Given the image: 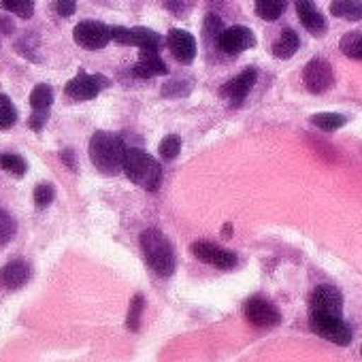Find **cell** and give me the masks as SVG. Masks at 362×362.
<instances>
[{
    "instance_id": "6da1fadb",
    "label": "cell",
    "mask_w": 362,
    "mask_h": 362,
    "mask_svg": "<svg viewBox=\"0 0 362 362\" xmlns=\"http://www.w3.org/2000/svg\"><path fill=\"white\" fill-rule=\"evenodd\" d=\"M128 147L117 134L109 132H96L90 139V160L103 175H117L124 170Z\"/></svg>"
},
{
    "instance_id": "7a4b0ae2",
    "label": "cell",
    "mask_w": 362,
    "mask_h": 362,
    "mask_svg": "<svg viewBox=\"0 0 362 362\" xmlns=\"http://www.w3.org/2000/svg\"><path fill=\"white\" fill-rule=\"evenodd\" d=\"M124 173L126 177L136 184L139 188L147 190V192H156L160 188L162 181V168L158 164V160L141 149H128L126 151V160H124Z\"/></svg>"
},
{
    "instance_id": "3957f363",
    "label": "cell",
    "mask_w": 362,
    "mask_h": 362,
    "mask_svg": "<svg viewBox=\"0 0 362 362\" xmlns=\"http://www.w3.org/2000/svg\"><path fill=\"white\" fill-rule=\"evenodd\" d=\"M141 247L149 269L160 277H170L175 271V252L170 241L160 230H145L141 235Z\"/></svg>"
},
{
    "instance_id": "277c9868",
    "label": "cell",
    "mask_w": 362,
    "mask_h": 362,
    "mask_svg": "<svg viewBox=\"0 0 362 362\" xmlns=\"http://www.w3.org/2000/svg\"><path fill=\"white\" fill-rule=\"evenodd\" d=\"M309 326L311 330L334 343V345H349L351 343V328L341 320V315H330V313H317V311H311V317H309Z\"/></svg>"
},
{
    "instance_id": "5b68a950",
    "label": "cell",
    "mask_w": 362,
    "mask_h": 362,
    "mask_svg": "<svg viewBox=\"0 0 362 362\" xmlns=\"http://www.w3.org/2000/svg\"><path fill=\"white\" fill-rule=\"evenodd\" d=\"M73 39L75 43L81 47V49H88V52H96V49H103L109 45L111 39V28L103 22H96V20H83L75 26L73 30Z\"/></svg>"
},
{
    "instance_id": "8992f818",
    "label": "cell",
    "mask_w": 362,
    "mask_h": 362,
    "mask_svg": "<svg viewBox=\"0 0 362 362\" xmlns=\"http://www.w3.org/2000/svg\"><path fill=\"white\" fill-rule=\"evenodd\" d=\"M111 39L119 45H132L139 49H153L158 52L162 47V37L149 28H122L113 26L111 28Z\"/></svg>"
},
{
    "instance_id": "52a82bcc",
    "label": "cell",
    "mask_w": 362,
    "mask_h": 362,
    "mask_svg": "<svg viewBox=\"0 0 362 362\" xmlns=\"http://www.w3.org/2000/svg\"><path fill=\"white\" fill-rule=\"evenodd\" d=\"M303 83L311 94H322L332 88L334 83V73L328 60L324 58H313L305 69H303Z\"/></svg>"
},
{
    "instance_id": "ba28073f",
    "label": "cell",
    "mask_w": 362,
    "mask_h": 362,
    "mask_svg": "<svg viewBox=\"0 0 362 362\" xmlns=\"http://www.w3.org/2000/svg\"><path fill=\"white\" fill-rule=\"evenodd\" d=\"M258 79L256 69H245L243 73H239L237 77H233L228 83H224L220 88V96L230 105V107H241L247 98V94L252 92L254 83Z\"/></svg>"
},
{
    "instance_id": "9c48e42d",
    "label": "cell",
    "mask_w": 362,
    "mask_h": 362,
    "mask_svg": "<svg viewBox=\"0 0 362 362\" xmlns=\"http://www.w3.org/2000/svg\"><path fill=\"white\" fill-rule=\"evenodd\" d=\"M216 45L220 47V52L237 56L241 52L252 49L256 45V37H254V33L247 26H230V28H224L220 33Z\"/></svg>"
},
{
    "instance_id": "30bf717a",
    "label": "cell",
    "mask_w": 362,
    "mask_h": 362,
    "mask_svg": "<svg viewBox=\"0 0 362 362\" xmlns=\"http://www.w3.org/2000/svg\"><path fill=\"white\" fill-rule=\"evenodd\" d=\"M192 254H194L201 262L211 264V267H216V269H220V271H230V269L237 267V256H235L233 252H226V250L218 247V245L211 243V241H197V243L192 245Z\"/></svg>"
},
{
    "instance_id": "8fae6325",
    "label": "cell",
    "mask_w": 362,
    "mask_h": 362,
    "mask_svg": "<svg viewBox=\"0 0 362 362\" xmlns=\"http://www.w3.org/2000/svg\"><path fill=\"white\" fill-rule=\"evenodd\" d=\"M105 86H109L105 81V77H100V75H88V73L79 71V75L66 83L64 92L73 100H92V98H96L100 94V90Z\"/></svg>"
},
{
    "instance_id": "7c38bea8",
    "label": "cell",
    "mask_w": 362,
    "mask_h": 362,
    "mask_svg": "<svg viewBox=\"0 0 362 362\" xmlns=\"http://www.w3.org/2000/svg\"><path fill=\"white\" fill-rule=\"evenodd\" d=\"M245 315H247L250 324H254L258 328H273L281 322V313L277 311V307L271 305L262 296L250 298V303L245 307Z\"/></svg>"
},
{
    "instance_id": "4fadbf2b",
    "label": "cell",
    "mask_w": 362,
    "mask_h": 362,
    "mask_svg": "<svg viewBox=\"0 0 362 362\" xmlns=\"http://www.w3.org/2000/svg\"><path fill=\"white\" fill-rule=\"evenodd\" d=\"M166 43H168V49L173 54V58L181 64H190L194 58H197V39L186 33V30H179V28H173L166 37Z\"/></svg>"
},
{
    "instance_id": "5bb4252c",
    "label": "cell",
    "mask_w": 362,
    "mask_h": 362,
    "mask_svg": "<svg viewBox=\"0 0 362 362\" xmlns=\"http://www.w3.org/2000/svg\"><path fill=\"white\" fill-rule=\"evenodd\" d=\"M309 305H311V311L341 315V311H343V296L332 286H320V288L313 290V294L309 298Z\"/></svg>"
},
{
    "instance_id": "9a60e30c",
    "label": "cell",
    "mask_w": 362,
    "mask_h": 362,
    "mask_svg": "<svg viewBox=\"0 0 362 362\" xmlns=\"http://www.w3.org/2000/svg\"><path fill=\"white\" fill-rule=\"evenodd\" d=\"M296 16L300 20V24L313 35V37H322L328 28L326 18L322 16V11L315 7L313 0H296Z\"/></svg>"
},
{
    "instance_id": "2e32d148",
    "label": "cell",
    "mask_w": 362,
    "mask_h": 362,
    "mask_svg": "<svg viewBox=\"0 0 362 362\" xmlns=\"http://www.w3.org/2000/svg\"><path fill=\"white\" fill-rule=\"evenodd\" d=\"M30 279V267L22 258L9 260L0 271V288L5 290H20Z\"/></svg>"
},
{
    "instance_id": "e0dca14e",
    "label": "cell",
    "mask_w": 362,
    "mask_h": 362,
    "mask_svg": "<svg viewBox=\"0 0 362 362\" xmlns=\"http://www.w3.org/2000/svg\"><path fill=\"white\" fill-rule=\"evenodd\" d=\"M168 69L166 64L162 62V58L158 56V52L153 49H141L139 54V62L134 66V75L141 77V79H149V77H156V75H166Z\"/></svg>"
},
{
    "instance_id": "ac0fdd59",
    "label": "cell",
    "mask_w": 362,
    "mask_h": 362,
    "mask_svg": "<svg viewBox=\"0 0 362 362\" xmlns=\"http://www.w3.org/2000/svg\"><path fill=\"white\" fill-rule=\"evenodd\" d=\"M298 47H300L298 35H296L292 28H284V30H281V37L273 43L271 54H273L275 58H279V60H288V58H292V56L298 52Z\"/></svg>"
},
{
    "instance_id": "d6986e66",
    "label": "cell",
    "mask_w": 362,
    "mask_h": 362,
    "mask_svg": "<svg viewBox=\"0 0 362 362\" xmlns=\"http://www.w3.org/2000/svg\"><path fill=\"white\" fill-rule=\"evenodd\" d=\"M330 13L334 18H341L347 22H360L362 20V0H332Z\"/></svg>"
},
{
    "instance_id": "ffe728a7",
    "label": "cell",
    "mask_w": 362,
    "mask_h": 362,
    "mask_svg": "<svg viewBox=\"0 0 362 362\" xmlns=\"http://www.w3.org/2000/svg\"><path fill=\"white\" fill-rule=\"evenodd\" d=\"M288 0H254L256 16L264 22H275L284 16Z\"/></svg>"
},
{
    "instance_id": "44dd1931",
    "label": "cell",
    "mask_w": 362,
    "mask_h": 362,
    "mask_svg": "<svg viewBox=\"0 0 362 362\" xmlns=\"http://www.w3.org/2000/svg\"><path fill=\"white\" fill-rule=\"evenodd\" d=\"M3 3V9L22 18V20H30L35 16V0H0Z\"/></svg>"
},
{
    "instance_id": "7402d4cb",
    "label": "cell",
    "mask_w": 362,
    "mask_h": 362,
    "mask_svg": "<svg viewBox=\"0 0 362 362\" xmlns=\"http://www.w3.org/2000/svg\"><path fill=\"white\" fill-rule=\"evenodd\" d=\"M341 52L351 58V60H362V35L360 33H349L341 39L339 43Z\"/></svg>"
},
{
    "instance_id": "603a6c76",
    "label": "cell",
    "mask_w": 362,
    "mask_h": 362,
    "mask_svg": "<svg viewBox=\"0 0 362 362\" xmlns=\"http://www.w3.org/2000/svg\"><path fill=\"white\" fill-rule=\"evenodd\" d=\"M18 122V109L7 94H0V130H7Z\"/></svg>"
},
{
    "instance_id": "cb8c5ba5",
    "label": "cell",
    "mask_w": 362,
    "mask_h": 362,
    "mask_svg": "<svg viewBox=\"0 0 362 362\" xmlns=\"http://www.w3.org/2000/svg\"><path fill=\"white\" fill-rule=\"evenodd\" d=\"M54 103V90L47 83H39L30 94V107L33 109H49Z\"/></svg>"
},
{
    "instance_id": "d4e9b609",
    "label": "cell",
    "mask_w": 362,
    "mask_h": 362,
    "mask_svg": "<svg viewBox=\"0 0 362 362\" xmlns=\"http://www.w3.org/2000/svg\"><path fill=\"white\" fill-rule=\"evenodd\" d=\"M347 119L339 113H317L311 117V124L317 126L320 130H326V132H332L337 128H341Z\"/></svg>"
},
{
    "instance_id": "484cf974",
    "label": "cell",
    "mask_w": 362,
    "mask_h": 362,
    "mask_svg": "<svg viewBox=\"0 0 362 362\" xmlns=\"http://www.w3.org/2000/svg\"><path fill=\"white\" fill-rule=\"evenodd\" d=\"M0 166H3L7 173L16 175V177H22L26 173V168H28L26 160L22 156H18V153H3V156H0Z\"/></svg>"
},
{
    "instance_id": "4316f807",
    "label": "cell",
    "mask_w": 362,
    "mask_h": 362,
    "mask_svg": "<svg viewBox=\"0 0 362 362\" xmlns=\"http://www.w3.org/2000/svg\"><path fill=\"white\" fill-rule=\"evenodd\" d=\"M18 233V222L7 214L5 209H0V245H7Z\"/></svg>"
},
{
    "instance_id": "83f0119b",
    "label": "cell",
    "mask_w": 362,
    "mask_h": 362,
    "mask_svg": "<svg viewBox=\"0 0 362 362\" xmlns=\"http://www.w3.org/2000/svg\"><path fill=\"white\" fill-rule=\"evenodd\" d=\"M158 151H160V156H162L164 160H173V158H177V156H179V151H181V139H179L177 134H166V136L160 141Z\"/></svg>"
},
{
    "instance_id": "f1b7e54d",
    "label": "cell",
    "mask_w": 362,
    "mask_h": 362,
    "mask_svg": "<svg viewBox=\"0 0 362 362\" xmlns=\"http://www.w3.org/2000/svg\"><path fill=\"white\" fill-rule=\"evenodd\" d=\"M54 199H56V190H54L52 184H39V186L35 188V205H37L39 209L49 207V205L54 203Z\"/></svg>"
},
{
    "instance_id": "f546056e",
    "label": "cell",
    "mask_w": 362,
    "mask_h": 362,
    "mask_svg": "<svg viewBox=\"0 0 362 362\" xmlns=\"http://www.w3.org/2000/svg\"><path fill=\"white\" fill-rule=\"evenodd\" d=\"M141 313H143V296L136 294L130 303V311H128V328L130 330H139L141 324Z\"/></svg>"
},
{
    "instance_id": "4dcf8cb0",
    "label": "cell",
    "mask_w": 362,
    "mask_h": 362,
    "mask_svg": "<svg viewBox=\"0 0 362 362\" xmlns=\"http://www.w3.org/2000/svg\"><path fill=\"white\" fill-rule=\"evenodd\" d=\"M222 30H224V24H222L220 18H216V16H207L205 18V39L218 43V37H220Z\"/></svg>"
},
{
    "instance_id": "1f68e13d",
    "label": "cell",
    "mask_w": 362,
    "mask_h": 362,
    "mask_svg": "<svg viewBox=\"0 0 362 362\" xmlns=\"http://www.w3.org/2000/svg\"><path fill=\"white\" fill-rule=\"evenodd\" d=\"M47 117H49L47 109H35V113L30 115L28 124H30V128H33L35 132H39V130L43 128V124L47 122Z\"/></svg>"
},
{
    "instance_id": "d6a6232c",
    "label": "cell",
    "mask_w": 362,
    "mask_h": 362,
    "mask_svg": "<svg viewBox=\"0 0 362 362\" xmlns=\"http://www.w3.org/2000/svg\"><path fill=\"white\" fill-rule=\"evenodd\" d=\"M77 9V0H56V11L62 18H71Z\"/></svg>"
},
{
    "instance_id": "836d02e7",
    "label": "cell",
    "mask_w": 362,
    "mask_h": 362,
    "mask_svg": "<svg viewBox=\"0 0 362 362\" xmlns=\"http://www.w3.org/2000/svg\"><path fill=\"white\" fill-rule=\"evenodd\" d=\"M60 158L69 164V168H75V156H73V151H71V149H64V151L60 153Z\"/></svg>"
}]
</instances>
